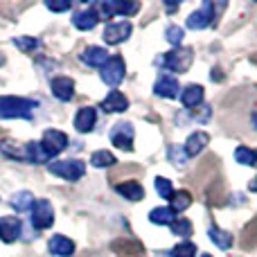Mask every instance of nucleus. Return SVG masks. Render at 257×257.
<instances>
[{
  "label": "nucleus",
  "instance_id": "nucleus-1",
  "mask_svg": "<svg viewBox=\"0 0 257 257\" xmlns=\"http://www.w3.org/2000/svg\"><path fill=\"white\" fill-rule=\"evenodd\" d=\"M36 108V102L27 97H16V95H0V117L5 120H27L32 117V111Z\"/></svg>",
  "mask_w": 257,
  "mask_h": 257
},
{
  "label": "nucleus",
  "instance_id": "nucleus-2",
  "mask_svg": "<svg viewBox=\"0 0 257 257\" xmlns=\"http://www.w3.org/2000/svg\"><path fill=\"white\" fill-rule=\"evenodd\" d=\"M48 169L54 174V176H61L66 181H79L86 172V165L81 160H52L48 165Z\"/></svg>",
  "mask_w": 257,
  "mask_h": 257
},
{
  "label": "nucleus",
  "instance_id": "nucleus-3",
  "mask_svg": "<svg viewBox=\"0 0 257 257\" xmlns=\"http://www.w3.org/2000/svg\"><path fill=\"white\" fill-rule=\"evenodd\" d=\"M54 223V210H52V203L45 199H39L34 201L32 205V226L36 230H45Z\"/></svg>",
  "mask_w": 257,
  "mask_h": 257
},
{
  "label": "nucleus",
  "instance_id": "nucleus-4",
  "mask_svg": "<svg viewBox=\"0 0 257 257\" xmlns=\"http://www.w3.org/2000/svg\"><path fill=\"white\" fill-rule=\"evenodd\" d=\"M124 59L122 57H111L102 68H99V75H102V81L108 86H117L122 79H124Z\"/></svg>",
  "mask_w": 257,
  "mask_h": 257
},
{
  "label": "nucleus",
  "instance_id": "nucleus-5",
  "mask_svg": "<svg viewBox=\"0 0 257 257\" xmlns=\"http://www.w3.org/2000/svg\"><path fill=\"white\" fill-rule=\"evenodd\" d=\"M41 147H43L48 158H54V156L61 154V151L68 147V136L63 131H57V128H48V131L43 133Z\"/></svg>",
  "mask_w": 257,
  "mask_h": 257
},
{
  "label": "nucleus",
  "instance_id": "nucleus-6",
  "mask_svg": "<svg viewBox=\"0 0 257 257\" xmlns=\"http://www.w3.org/2000/svg\"><path fill=\"white\" fill-rule=\"evenodd\" d=\"M192 59H194L192 57V50H174V52L165 54L160 59V63L172 72H185L192 66Z\"/></svg>",
  "mask_w": 257,
  "mask_h": 257
},
{
  "label": "nucleus",
  "instance_id": "nucleus-7",
  "mask_svg": "<svg viewBox=\"0 0 257 257\" xmlns=\"http://www.w3.org/2000/svg\"><path fill=\"white\" fill-rule=\"evenodd\" d=\"M133 27L128 21H117V23H108L106 30H104V41L108 45H117V43H124V41L131 36Z\"/></svg>",
  "mask_w": 257,
  "mask_h": 257
},
{
  "label": "nucleus",
  "instance_id": "nucleus-8",
  "mask_svg": "<svg viewBox=\"0 0 257 257\" xmlns=\"http://www.w3.org/2000/svg\"><path fill=\"white\" fill-rule=\"evenodd\" d=\"M111 140H113V145L120 147V149L131 151L133 149V126L126 124V122L115 124L113 131H111Z\"/></svg>",
  "mask_w": 257,
  "mask_h": 257
},
{
  "label": "nucleus",
  "instance_id": "nucleus-9",
  "mask_svg": "<svg viewBox=\"0 0 257 257\" xmlns=\"http://www.w3.org/2000/svg\"><path fill=\"white\" fill-rule=\"evenodd\" d=\"M52 95L57 99H61V102H70L72 97H75V81L70 79V77H57V79H52Z\"/></svg>",
  "mask_w": 257,
  "mask_h": 257
},
{
  "label": "nucleus",
  "instance_id": "nucleus-10",
  "mask_svg": "<svg viewBox=\"0 0 257 257\" xmlns=\"http://www.w3.org/2000/svg\"><path fill=\"white\" fill-rule=\"evenodd\" d=\"M21 228H23V223L18 221L16 217H3L0 219V239H3L5 244L16 241L18 235H21Z\"/></svg>",
  "mask_w": 257,
  "mask_h": 257
},
{
  "label": "nucleus",
  "instance_id": "nucleus-11",
  "mask_svg": "<svg viewBox=\"0 0 257 257\" xmlns=\"http://www.w3.org/2000/svg\"><path fill=\"white\" fill-rule=\"evenodd\" d=\"M178 81L174 79L172 75H160L158 81L154 84V93L158 95V97H167V99H174L178 95Z\"/></svg>",
  "mask_w": 257,
  "mask_h": 257
},
{
  "label": "nucleus",
  "instance_id": "nucleus-12",
  "mask_svg": "<svg viewBox=\"0 0 257 257\" xmlns=\"http://www.w3.org/2000/svg\"><path fill=\"white\" fill-rule=\"evenodd\" d=\"M210 18H212V5L203 3V7L187 16V27H190V30H203V27L210 25Z\"/></svg>",
  "mask_w": 257,
  "mask_h": 257
},
{
  "label": "nucleus",
  "instance_id": "nucleus-13",
  "mask_svg": "<svg viewBox=\"0 0 257 257\" xmlns=\"http://www.w3.org/2000/svg\"><path fill=\"white\" fill-rule=\"evenodd\" d=\"M108 59H111L108 52L104 48H99V45H90V48H86L84 52H81V61L90 68H102Z\"/></svg>",
  "mask_w": 257,
  "mask_h": 257
},
{
  "label": "nucleus",
  "instance_id": "nucleus-14",
  "mask_svg": "<svg viewBox=\"0 0 257 257\" xmlns=\"http://www.w3.org/2000/svg\"><path fill=\"white\" fill-rule=\"evenodd\" d=\"M210 142V136L205 131H196V133H192L190 138H187V142H185V147H183V151H185V156L190 158V156H199L201 151L205 149V145Z\"/></svg>",
  "mask_w": 257,
  "mask_h": 257
},
{
  "label": "nucleus",
  "instance_id": "nucleus-15",
  "mask_svg": "<svg viewBox=\"0 0 257 257\" xmlns=\"http://www.w3.org/2000/svg\"><path fill=\"white\" fill-rule=\"evenodd\" d=\"M95 120H97V111L90 106H84V108H79V113L75 117V128L79 133H88V131H93Z\"/></svg>",
  "mask_w": 257,
  "mask_h": 257
},
{
  "label": "nucleus",
  "instance_id": "nucleus-16",
  "mask_svg": "<svg viewBox=\"0 0 257 257\" xmlns=\"http://www.w3.org/2000/svg\"><path fill=\"white\" fill-rule=\"evenodd\" d=\"M50 253L57 255V257H72V253H75V244L63 235H54L52 239H50Z\"/></svg>",
  "mask_w": 257,
  "mask_h": 257
},
{
  "label": "nucleus",
  "instance_id": "nucleus-17",
  "mask_svg": "<svg viewBox=\"0 0 257 257\" xmlns=\"http://www.w3.org/2000/svg\"><path fill=\"white\" fill-rule=\"evenodd\" d=\"M126 108H128V99L122 93H117V90H113V93L102 102L104 113H124Z\"/></svg>",
  "mask_w": 257,
  "mask_h": 257
},
{
  "label": "nucleus",
  "instance_id": "nucleus-18",
  "mask_svg": "<svg viewBox=\"0 0 257 257\" xmlns=\"http://www.w3.org/2000/svg\"><path fill=\"white\" fill-rule=\"evenodd\" d=\"M115 190L120 192L124 199H128V201H142V199H145V190H142V185H140V183H136V181L120 183V185H115Z\"/></svg>",
  "mask_w": 257,
  "mask_h": 257
},
{
  "label": "nucleus",
  "instance_id": "nucleus-19",
  "mask_svg": "<svg viewBox=\"0 0 257 257\" xmlns=\"http://www.w3.org/2000/svg\"><path fill=\"white\" fill-rule=\"evenodd\" d=\"M181 99H183V104H185L187 108H194V106H199V104L203 102V88H201L199 84H192V86H187V88L181 93Z\"/></svg>",
  "mask_w": 257,
  "mask_h": 257
},
{
  "label": "nucleus",
  "instance_id": "nucleus-20",
  "mask_svg": "<svg viewBox=\"0 0 257 257\" xmlns=\"http://www.w3.org/2000/svg\"><path fill=\"white\" fill-rule=\"evenodd\" d=\"M72 25H75L77 30H81V32L93 30V27L97 25V16H95L93 9H86V12L75 14V18H72Z\"/></svg>",
  "mask_w": 257,
  "mask_h": 257
},
{
  "label": "nucleus",
  "instance_id": "nucleus-21",
  "mask_svg": "<svg viewBox=\"0 0 257 257\" xmlns=\"http://www.w3.org/2000/svg\"><path fill=\"white\" fill-rule=\"evenodd\" d=\"M25 158L30 160V163L34 165H41V163H48V156H45L43 147H41V142H27L25 145Z\"/></svg>",
  "mask_w": 257,
  "mask_h": 257
},
{
  "label": "nucleus",
  "instance_id": "nucleus-22",
  "mask_svg": "<svg viewBox=\"0 0 257 257\" xmlns=\"http://www.w3.org/2000/svg\"><path fill=\"white\" fill-rule=\"evenodd\" d=\"M174 217H176V212L172 208H156L149 212L151 223H158V226H172Z\"/></svg>",
  "mask_w": 257,
  "mask_h": 257
},
{
  "label": "nucleus",
  "instance_id": "nucleus-23",
  "mask_svg": "<svg viewBox=\"0 0 257 257\" xmlns=\"http://www.w3.org/2000/svg\"><path fill=\"white\" fill-rule=\"evenodd\" d=\"M9 203H12V208L18 210V212H27V210H32V205H34V196H32L30 192H16V194L9 199Z\"/></svg>",
  "mask_w": 257,
  "mask_h": 257
},
{
  "label": "nucleus",
  "instance_id": "nucleus-24",
  "mask_svg": "<svg viewBox=\"0 0 257 257\" xmlns=\"http://www.w3.org/2000/svg\"><path fill=\"white\" fill-rule=\"evenodd\" d=\"M208 237L214 241V244L219 246L221 250H228L232 246V237L228 235V232H223V230H219L217 226H210V230H208Z\"/></svg>",
  "mask_w": 257,
  "mask_h": 257
},
{
  "label": "nucleus",
  "instance_id": "nucleus-25",
  "mask_svg": "<svg viewBox=\"0 0 257 257\" xmlns=\"http://www.w3.org/2000/svg\"><path fill=\"white\" fill-rule=\"evenodd\" d=\"M169 201H172V210H174V212H183L185 208H190V203H192V194H190V192H185V190H181V192H172Z\"/></svg>",
  "mask_w": 257,
  "mask_h": 257
},
{
  "label": "nucleus",
  "instance_id": "nucleus-26",
  "mask_svg": "<svg viewBox=\"0 0 257 257\" xmlns=\"http://www.w3.org/2000/svg\"><path fill=\"white\" fill-rule=\"evenodd\" d=\"M235 160L239 165H248V167H253V165H257V151L248 149V147H237L235 149Z\"/></svg>",
  "mask_w": 257,
  "mask_h": 257
},
{
  "label": "nucleus",
  "instance_id": "nucleus-27",
  "mask_svg": "<svg viewBox=\"0 0 257 257\" xmlns=\"http://www.w3.org/2000/svg\"><path fill=\"white\" fill-rule=\"evenodd\" d=\"M93 12H95V16H97V21H108V18L115 16L113 3H108V0H99V3H95Z\"/></svg>",
  "mask_w": 257,
  "mask_h": 257
},
{
  "label": "nucleus",
  "instance_id": "nucleus-28",
  "mask_svg": "<svg viewBox=\"0 0 257 257\" xmlns=\"http://www.w3.org/2000/svg\"><path fill=\"white\" fill-rule=\"evenodd\" d=\"M90 163H93L95 167H111V165L115 163V156H113L111 151H95Z\"/></svg>",
  "mask_w": 257,
  "mask_h": 257
},
{
  "label": "nucleus",
  "instance_id": "nucleus-29",
  "mask_svg": "<svg viewBox=\"0 0 257 257\" xmlns=\"http://www.w3.org/2000/svg\"><path fill=\"white\" fill-rule=\"evenodd\" d=\"M169 228H172V232L176 237H190L192 235V223L187 221V219H174V223Z\"/></svg>",
  "mask_w": 257,
  "mask_h": 257
},
{
  "label": "nucleus",
  "instance_id": "nucleus-30",
  "mask_svg": "<svg viewBox=\"0 0 257 257\" xmlns=\"http://www.w3.org/2000/svg\"><path fill=\"white\" fill-rule=\"evenodd\" d=\"M172 257H196V246L190 244V241H183V244L174 246Z\"/></svg>",
  "mask_w": 257,
  "mask_h": 257
},
{
  "label": "nucleus",
  "instance_id": "nucleus-31",
  "mask_svg": "<svg viewBox=\"0 0 257 257\" xmlns=\"http://www.w3.org/2000/svg\"><path fill=\"white\" fill-rule=\"evenodd\" d=\"M165 39H167L174 48H178V45L183 43V30L181 27H176V25H169L167 30H165Z\"/></svg>",
  "mask_w": 257,
  "mask_h": 257
},
{
  "label": "nucleus",
  "instance_id": "nucleus-32",
  "mask_svg": "<svg viewBox=\"0 0 257 257\" xmlns=\"http://www.w3.org/2000/svg\"><path fill=\"white\" fill-rule=\"evenodd\" d=\"M113 9H115V14H124V16H128V14H136L138 9V3H124V0H113Z\"/></svg>",
  "mask_w": 257,
  "mask_h": 257
},
{
  "label": "nucleus",
  "instance_id": "nucleus-33",
  "mask_svg": "<svg viewBox=\"0 0 257 257\" xmlns=\"http://www.w3.org/2000/svg\"><path fill=\"white\" fill-rule=\"evenodd\" d=\"M156 190H158V194L163 196V199H169L172 196V181H167V178H163V176H158L156 178Z\"/></svg>",
  "mask_w": 257,
  "mask_h": 257
},
{
  "label": "nucleus",
  "instance_id": "nucleus-34",
  "mask_svg": "<svg viewBox=\"0 0 257 257\" xmlns=\"http://www.w3.org/2000/svg\"><path fill=\"white\" fill-rule=\"evenodd\" d=\"M14 43H16L23 52H30V50L39 48V41H36V39H25V36H16V39H14Z\"/></svg>",
  "mask_w": 257,
  "mask_h": 257
},
{
  "label": "nucleus",
  "instance_id": "nucleus-35",
  "mask_svg": "<svg viewBox=\"0 0 257 257\" xmlns=\"http://www.w3.org/2000/svg\"><path fill=\"white\" fill-rule=\"evenodd\" d=\"M169 158H172L176 165H183L187 160V156H185V151H181L176 145H172V147H169Z\"/></svg>",
  "mask_w": 257,
  "mask_h": 257
},
{
  "label": "nucleus",
  "instance_id": "nucleus-36",
  "mask_svg": "<svg viewBox=\"0 0 257 257\" xmlns=\"http://www.w3.org/2000/svg\"><path fill=\"white\" fill-rule=\"evenodd\" d=\"M45 7H48L50 12H68V9H70V3H68V0H59V3L50 0V3H45Z\"/></svg>",
  "mask_w": 257,
  "mask_h": 257
},
{
  "label": "nucleus",
  "instance_id": "nucleus-37",
  "mask_svg": "<svg viewBox=\"0 0 257 257\" xmlns=\"http://www.w3.org/2000/svg\"><path fill=\"white\" fill-rule=\"evenodd\" d=\"M250 190H253V192H257V178H255L253 183H250Z\"/></svg>",
  "mask_w": 257,
  "mask_h": 257
},
{
  "label": "nucleus",
  "instance_id": "nucleus-38",
  "mask_svg": "<svg viewBox=\"0 0 257 257\" xmlns=\"http://www.w3.org/2000/svg\"><path fill=\"white\" fill-rule=\"evenodd\" d=\"M203 257H212V255H203Z\"/></svg>",
  "mask_w": 257,
  "mask_h": 257
}]
</instances>
